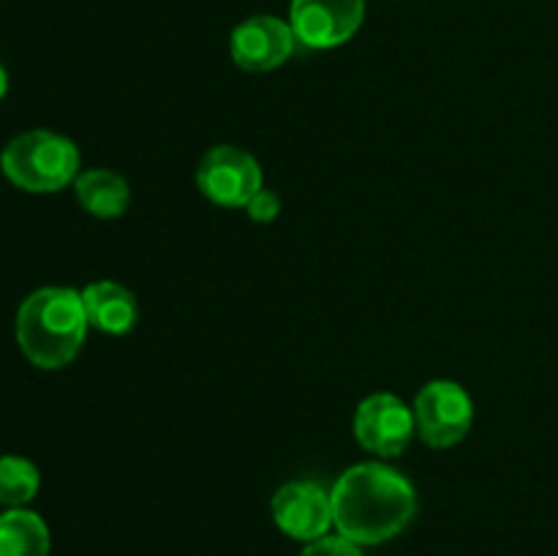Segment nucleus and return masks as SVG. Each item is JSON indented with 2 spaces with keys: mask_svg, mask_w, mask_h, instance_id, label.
<instances>
[{
  "mask_svg": "<svg viewBox=\"0 0 558 556\" xmlns=\"http://www.w3.org/2000/svg\"><path fill=\"white\" fill-rule=\"evenodd\" d=\"M330 494L336 532L357 545H379L398 537L417 512L414 485L381 461L349 467Z\"/></svg>",
  "mask_w": 558,
  "mask_h": 556,
  "instance_id": "1",
  "label": "nucleus"
},
{
  "mask_svg": "<svg viewBox=\"0 0 558 556\" xmlns=\"http://www.w3.org/2000/svg\"><path fill=\"white\" fill-rule=\"evenodd\" d=\"M82 292L71 287H44L22 300L16 311V343L36 368L58 371L80 354L87 336Z\"/></svg>",
  "mask_w": 558,
  "mask_h": 556,
  "instance_id": "2",
  "label": "nucleus"
},
{
  "mask_svg": "<svg viewBox=\"0 0 558 556\" xmlns=\"http://www.w3.org/2000/svg\"><path fill=\"white\" fill-rule=\"evenodd\" d=\"M5 178L31 194H54L80 178V150L74 142L54 131H25L0 153Z\"/></svg>",
  "mask_w": 558,
  "mask_h": 556,
  "instance_id": "3",
  "label": "nucleus"
},
{
  "mask_svg": "<svg viewBox=\"0 0 558 556\" xmlns=\"http://www.w3.org/2000/svg\"><path fill=\"white\" fill-rule=\"evenodd\" d=\"M417 436L428 447L447 450L466 439L474 425V401L466 387L452 379H434L414 398Z\"/></svg>",
  "mask_w": 558,
  "mask_h": 556,
  "instance_id": "4",
  "label": "nucleus"
},
{
  "mask_svg": "<svg viewBox=\"0 0 558 556\" xmlns=\"http://www.w3.org/2000/svg\"><path fill=\"white\" fill-rule=\"evenodd\" d=\"M196 185L213 205L245 207L256 191L265 189V172L243 147L216 145L196 167Z\"/></svg>",
  "mask_w": 558,
  "mask_h": 556,
  "instance_id": "5",
  "label": "nucleus"
},
{
  "mask_svg": "<svg viewBox=\"0 0 558 556\" xmlns=\"http://www.w3.org/2000/svg\"><path fill=\"white\" fill-rule=\"evenodd\" d=\"M354 436L363 450L379 458H398L417 436L414 409L392 392H374L357 403Z\"/></svg>",
  "mask_w": 558,
  "mask_h": 556,
  "instance_id": "6",
  "label": "nucleus"
},
{
  "mask_svg": "<svg viewBox=\"0 0 558 556\" xmlns=\"http://www.w3.org/2000/svg\"><path fill=\"white\" fill-rule=\"evenodd\" d=\"M365 20V0H292L289 25L298 44L336 49L352 41Z\"/></svg>",
  "mask_w": 558,
  "mask_h": 556,
  "instance_id": "7",
  "label": "nucleus"
},
{
  "mask_svg": "<svg viewBox=\"0 0 558 556\" xmlns=\"http://www.w3.org/2000/svg\"><path fill=\"white\" fill-rule=\"evenodd\" d=\"M270 512L276 527L287 537L300 540V543H314V540L330 534L336 527L332 518V494L325 485L314 480H292L283 483L272 494Z\"/></svg>",
  "mask_w": 558,
  "mask_h": 556,
  "instance_id": "8",
  "label": "nucleus"
},
{
  "mask_svg": "<svg viewBox=\"0 0 558 556\" xmlns=\"http://www.w3.org/2000/svg\"><path fill=\"white\" fill-rule=\"evenodd\" d=\"M298 47L292 25L272 14H256L240 22L229 38V55L234 65L251 74H265V71L278 69L292 58Z\"/></svg>",
  "mask_w": 558,
  "mask_h": 556,
  "instance_id": "9",
  "label": "nucleus"
},
{
  "mask_svg": "<svg viewBox=\"0 0 558 556\" xmlns=\"http://www.w3.org/2000/svg\"><path fill=\"white\" fill-rule=\"evenodd\" d=\"M82 303L90 327L107 336H125L140 322V303L129 287L118 281H93L82 289Z\"/></svg>",
  "mask_w": 558,
  "mask_h": 556,
  "instance_id": "10",
  "label": "nucleus"
},
{
  "mask_svg": "<svg viewBox=\"0 0 558 556\" xmlns=\"http://www.w3.org/2000/svg\"><path fill=\"white\" fill-rule=\"evenodd\" d=\"M74 194L80 205L96 218H120L131 205L129 180L104 167L80 172L74 180Z\"/></svg>",
  "mask_w": 558,
  "mask_h": 556,
  "instance_id": "11",
  "label": "nucleus"
},
{
  "mask_svg": "<svg viewBox=\"0 0 558 556\" xmlns=\"http://www.w3.org/2000/svg\"><path fill=\"white\" fill-rule=\"evenodd\" d=\"M52 540L38 512L9 507L0 516V556H49Z\"/></svg>",
  "mask_w": 558,
  "mask_h": 556,
  "instance_id": "12",
  "label": "nucleus"
},
{
  "mask_svg": "<svg viewBox=\"0 0 558 556\" xmlns=\"http://www.w3.org/2000/svg\"><path fill=\"white\" fill-rule=\"evenodd\" d=\"M41 488V474L36 463L20 456L0 458V505L22 507Z\"/></svg>",
  "mask_w": 558,
  "mask_h": 556,
  "instance_id": "13",
  "label": "nucleus"
},
{
  "mask_svg": "<svg viewBox=\"0 0 558 556\" xmlns=\"http://www.w3.org/2000/svg\"><path fill=\"white\" fill-rule=\"evenodd\" d=\"M300 556H365L363 545L352 543L343 534H325V537L314 540V543H305V548L300 551Z\"/></svg>",
  "mask_w": 558,
  "mask_h": 556,
  "instance_id": "14",
  "label": "nucleus"
},
{
  "mask_svg": "<svg viewBox=\"0 0 558 556\" xmlns=\"http://www.w3.org/2000/svg\"><path fill=\"white\" fill-rule=\"evenodd\" d=\"M245 213L254 223H272L281 213V200H278L276 191L270 189H262L251 196V202L245 205Z\"/></svg>",
  "mask_w": 558,
  "mask_h": 556,
  "instance_id": "15",
  "label": "nucleus"
},
{
  "mask_svg": "<svg viewBox=\"0 0 558 556\" xmlns=\"http://www.w3.org/2000/svg\"><path fill=\"white\" fill-rule=\"evenodd\" d=\"M5 90H9V74H5V69L0 65V98L5 96Z\"/></svg>",
  "mask_w": 558,
  "mask_h": 556,
  "instance_id": "16",
  "label": "nucleus"
}]
</instances>
